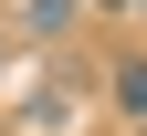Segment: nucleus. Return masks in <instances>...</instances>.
Returning a JSON list of instances; mask_svg holds the SVG:
<instances>
[{"instance_id": "obj_3", "label": "nucleus", "mask_w": 147, "mask_h": 136, "mask_svg": "<svg viewBox=\"0 0 147 136\" xmlns=\"http://www.w3.org/2000/svg\"><path fill=\"white\" fill-rule=\"evenodd\" d=\"M137 136H147V126H137Z\"/></svg>"}, {"instance_id": "obj_2", "label": "nucleus", "mask_w": 147, "mask_h": 136, "mask_svg": "<svg viewBox=\"0 0 147 136\" xmlns=\"http://www.w3.org/2000/svg\"><path fill=\"white\" fill-rule=\"evenodd\" d=\"M32 21H74V0H32Z\"/></svg>"}, {"instance_id": "obj_1", "label": "nucleus", "mask_w": 147, "mask_h": 136, "mask_svg": "<svg viewBox=\"0 0 147 136\" xmlns=\"http://www.w3.org/2000/svg\"><path fill=\"white\" fill-rule=\"evenodd\" d=\"M116 105H126V115L147 126V52H137V63H116Z\"/></svg>"}]
</instances>
